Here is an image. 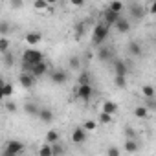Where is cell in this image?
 Listing matches in <instances>:
<instances>
[{
  "instance_id": "obj_14",
  "label": "cell",
  "mask_w": 156,
  "mask_h": 156,
  "mask_svg": "<svg viewBox=\"0 0 156 156\" xmlns=\"http://www.w3.org/2000/svg\"><path fill=\"white\" fill-rule=\"evenodd\" d=\"M141 51H143V50H141V44H140L138 41H130V42H129V53H130L132 57H140Z\"/></svg>"
},
{
  "instance_id": "obj_10",
  "label": "cell",
  "mask_w": 156,
  "mask_h": 156,
  "mask_svg": "<svg viewBox=\"0 0 156 156\" xmlns=\"http://www.w3.org/2000/svg\"><path fill=\"white\" fill-rule=\"evenodd\" d=\"M114 72H116V75H119V77H127V73H129L127 62H125L123 59H116V61H114Z\"/></svg>"
},
{
  "instance_id": "obj_1",
  "label": "cell",
  "mask_w": 156,
  "mask_h": 156,
  "mask_svg": "<svg viewBox=\"0 0 156 156\" xmlns=\"http://www.w3.org/2000/svg\"><path fill=\"white\" fill-rule=\"evenodd\" d=\"M42 59H44L42 51H39V50H35V48H28V50H24V53H22V68L28 70V68H31V66H35V64H41V62H44Z\"/></svg>"
},
{
  "instance_id": "obj_30",
  "label": "cell",
  "mask_w": 156,
  "mask_h": 156,
  "mask_svg": "<svg viewBox=\"0 0 156 156\" xmlns=\"http://www.w3.org/2000/svg\"><path fill=\"white\" fill-rule=\"evenodd\" d=\"M79 85H90V73L88 72H83L79 75Z\"/></svg>"
},
{
  "instance_id": "obj_37",
  "label": "cell",
  "mask_w": 156,
  "mask_h": 156,
  "mask_svg": "<svg viewBox=\"0 0 156 156\" xmlns=\"http://www.w3.org/2000/svg\"><path fill=\"white\" fill-rule=\"evenodd\" d=\"M147 13H151V15H156V2H151V4L147 6Z\"/></svg>"
},
{
  "instance_id": "obj_27",
  "label": "cell",
  "mask_w": 156,
  "mask_h": 156,
  "mask_svg": "<svg viewBox=\"0 0 156 156\" xmlns=\"http://www.w3.org/2000/svg\"><path fill=\"white\" fill-rule=\"evenodd\" d=\"M33 8L39 9V11H46V9H48V2H46V0H35V2H33Z\"/></svg>"
},
{
  "instance_id": "obj_26",
  "label": "cell",
  "mask_w": 156,
  "mask_h": 156,
  "mask_svg": "<svg viewBox=\"0 0 156 156\" xmlns=\"http://www.w3.org/2000/svg\"><path fill=\"white\" fill-rule=\"evenodd\" d=\"M13 92H15V88H13V85H11V83H6V85H4V90H2V94H4V98H6V99H9V98L13 96Z\"/></svg>"
},
{
  "instance_id": "obj_32",
  "label": "cell",
  "mask_w": 156,
  "mask_h": 156,
  "mask_svg": "<svg viewBox=\"0 0 156 156\" xmlns=\"http://www.w3.org/2000/svg\"><path fill=\"white\" fill-rule=\"evenodd\" d=\"M107 156H121V151L116 147V145H110L107 149Z\"/></svg>"
},
{
  "instance_id": "obj_19",
  "label": "cell",
  "mask_w": 156,
  "mask_h": 156,
  "mask_svg": "<svg viewBox=\"0 0 156 156\" xmlns=\"http://www.w3.org/2000/svg\"><path fill=\"white\" fill-rule=\"evenodd\" d=\"M24 112H26V114H30V116H39L41 108H39L35 103H26V105H24Z\"/></svg>"
},
{
  "instance_id": "obj_13",
  "label": "cell",
  "mask_w": 156,
  "mask_h": 156,
  "mask_svg": "<svg viewBox=\"0 0 156 156\" xmlns=\"http://www.w3.org/2000/svg\"><path fill=\"white\" fill-rule=\"evenodd\" d=\"M101 112H105V114H110V116H114L116 112H118V103H114V101H103V108H101Z\"/></svg>"
},
{
  "instance_id": "obj_4",
  "label": "cell",
  "mask_w": 156,
  "mask_h": 156,
  "mask_svg": "<svg viewBox=\"0 0 156 156\" xmlns=\"http://www.w3.org/2000/svg\"><path fill=\"white\" fill-rule=\"evenodd\" d=\"M50 79H51V83L53 85H64L66 81H68V72L66 70H53L51 73H50Z\"/></svg>"
},
{
  "instance_id": "obj_40",
  "label": "cell",
  "mask_w": 156,
  "mask_h": 156,
  "mask_svg": "<svg viewBox=\"0 0 156 156\" xmlns=\"http://www.w3.org/2000/svg\"><path fill=\"white\" fill-rule=\"evenodd\" d=\"M72 6H75V8H81V6H83V0H72Z\"/></svg>"
},
{
  "instance_id": "obj_25",
  "label": "cell",
  "mask_w": 156,
  "mask_h": 156,
  "mask_svg": "<svg viewBox=\"0 0 156 156\" xmlns=\"http://www.w3.org/2000/svg\"><path fill=\"white\" fill-rule=\"evenodd\" d=\"M8 50H9V41H8L6 37H0V53L6 55Z\"/></svg>"
},
{
  "instance_id": "obj_9",
  "label": "cell",
  "mask_w": 156,
  "mask_h": 156,
  "mask_svg": "<svg viewBox=\"0 0 156 156\" xmlns=\"http://www.w3.org/2000/svg\"><path fill=\"white\" fill-rule=\"evenodd\" d=\"M121 19V15H118V13H114V11H110L108 8L103 11V20H105V24L110 28V26H116L118 24V20Z\"/></svg>"
},
{
  "instance_id": "obj_41",
  "label": "cell",
  "mask_w": 156,
  "mask_h": 156,
  "mask_svg": "<svg viewBox=\"0 0 156 156\" xmlns=\"http://www.w3.org/2000/svg\"><path fill=\"white\" fill-rule=\"evenodd\" d=\"M11 8H22V2H9Z\"/></svg>"
},
{
  "instance_id": "obj_8",
  "label": "cell",
  "mask_w": 156,
  "mask_h": 156,
  "mask_svg": "<svg viewBox=\"0 0 156 156\" xmlns=\"http://www.w3.org/2000/svg\"><path fill=\"white\" fill-rule=\"evenodd\" d=\"M24 147H26V145H24V143H22V141H20V140H9V141H8V143H6V147H4V149H6V151H9V152H13V154H17V156H19V154H20V152H22V151H24Z\"/></svg>"
},
{
  "instance_id": "obj_6",
  "label": "cell",
  "mask_w": 156,
  "mask_h": 156,
  "mask_svg": "<svg viewBox=\"0 0 156 156\" xmlns=\"http://www.w3.org/2000/svg\"><path fill=\"white\" fill-rule=\"evenodd\" d=\"M87 138H88V132H87L83 127L73 129V132H72V141H73V143L81 145V143H85V141H87Z\"/></svg>"
},
{
  "instance_id": "obj_24",
  "label": "cell",
  "mask_w": 156,
  "mask_h": 156,
  "mask_svg": "<svg viewBox=\"0 0 156 156\" xmlns=\"http://www.w3.org/2000/svg\"><path fill=\"white\" fill-rule=\"evenodd\" d=\"M39 156H53V149H51V145H50V143L42 145V147L39 149Z\"/></svg>"
},
{
  "instance_id": "obj_15",
  "label": "cell",
  "mask_w": 156,
  "mask_h": 156,
  "mask_svg": "<svg viewBox=\"0 0 156 156\" xmlns=\"http://www.w3.org/2000/svg\"><path fill=\"white\" fill-rule=\"evenodd\" d=\"M114 28H116V30H118L119 33H129V30H130V22H129V20L125 19V17H121V19L118 20V24H116Z\"/></svg>"
},
{
  "instance_id": "obj_35",
  "label": "cell",
  "mask_w": 156,
  "mask_h": 156,
  "mask_svg": "<svg viewBox=\"0 0 156 156\" xmlns=\"http://www.w3.org/2000/svg\"><path fill=\"white\" fill-rule=\"evenodd\" d=\"M85 26H87L85 22H79V24L75 26V35H77V37H81V35L85 33Z\"/></svg>"
},
{
  "instance_id": "obj_16",
  "label": "cell",
  "mask_w": 156,
  "mask_h": 156,
  "mask_svg": "<svg viewBox=\"0 0 156 156\" xmlns=\"http://www.w3.org/2000/svg\"><path fill=\"white\" fill-rule=\"evenodd\" d=\"M42 41V35L39 33V31H30L28 35H26V42L28 44H39Z\"/></svg>"
},
{
  "instance_id": "obj_22",
  "label": "cell",
  "mask_w": 156,
  "mask_h": 156,
  "mask_svg": "<svg viewBox=\"0 0 156 156\" xmlns=\"http://www.w3.org/2000/svg\"><path fill=\"white\" fill-rule=\"evenodd\" d=\"M123 149H125L127 152H136V151H138V141H136V140H127L125 145H123Z\"/></svg>"
},
{
  "instance_id": "obj_43",
  "label": "cell",
  "mask_w": 156,
  "mask_h": 156,
  "mask_svg": "<svg viewBox=\"0 0 156 156\" xmlns=\"http://www.w3.org/2000/svg\"><path fill=\"white\" fill-rule=\"evenodd\" d=\"M2 156H17V154H13V152H9V151L4 149V151H2Z\"/></svg>"
},
{
  "instance_id": "obj_29",
  "label": "cell",
  "mask_w": 156,
  "mask_h": 156,
  "mask_svg": "<svg viewBox=\"0 0 156 156\" xmlns=\"http://www.w3.org/2000/svg\"><path fill=\"white\" fill-rule=\"evenodd\" d=\"M114 85H116L118 88H125V87H127V79H125V77L116 75V77H114Z\"/></svg>"
},
{
  "instance_id": "obj_33",
  "label": "cell",
  "mask_w": 156,
  "mask_h": 156,
  "mask_svg": "<svg viewBox=\"0 0 156 156\" xmlns=\"http://www.w3.org/2000/svg\"><path fill=\"white\" fill-rule=\"evenodd\" d=\"M83 129H85L87 132H92V130H96V121H92V119H88V121H85V125H83Z\"/></svg>"
},
{
  "instance_id": "obj_20",
  "label": "cell",
  "mask_w": 156,
  "mask_h": 156,
  "mask_svg": "<svg viewBox=\"0 0 156 156\" xmlns=\"http://www.w3.org/2000/svg\"><path fill=\"white\" fill-rule=\"evenodd\" d=\"M154 87H151V85H143L141 87V94H143V98H147V99H152L154 98Z\"/></svg>"
},
{
  "instance_id": "obj_23",
  "label": "cell",
  "mask_w": 156,
  "mask_h": 156,
  "mask_svg": "<svg viewBox=\"0 0 156 156\" xmlns=\"http://www.w3.org/2000/svg\"><path fill=\"white\" fill-rule=\"evenodd\" d=\"M108 9L114 11V13H118V15H121V11H123V2H119V0H118V2H110V4H108Z\"/></svg>"
},
{
  "instance_id": "obj_2",
  "label": "cell",
  "mask_w": 156,
  "mask_h": 156,
  "mask_svg": "<svg viewBox=\"0 0 156 156\" xmlns=\"http://www.w3.org/2000/svg\"><path fill=\"white\" fill-rule=\"evenodd\" d=\"M108 33H110V28L105 24V22H99L94 26L92 30V42L96 46H103V42L108 39Z\"/></svg>"
},
{
  "instance_id": "obj_12",
  "label": "cell",
  "mask_w": 156,
  "mask_h": 156,
  "mask_svg": "<svg viewBox=\"0 0 156 156\" xmlns=\"http://www.w3.org/2000/svg\"><path fill=\"white\" fill-rule=\"evenodd\" d=\"M19 83H20L22 88H33V85H35V77H33L31 73H20Z\"/></svg>"
},
{
  "instance_id": "obj_18",
  "label": "cell",
  "mask_w": 156,
  "mask_h": 156,
  "mask_svg": "<svg viewBox=\"0 0 156 156\" xmlns=\"http://www.w3.org/2000/svg\"><path fill=\"white\" fill-rule=\"evenodd\" d=\"M59 140H61V132H59V130H48V134H46V141H48L50 145L59 143Z\"/></svg>"
},
{
  "instance_id": "obj_28",
  "label": "cell",
  "mask_w": 156,
  "mask_h": 156,
  "mask_svg": "<svg viewBox=\"0 0 156 156\" xmlns=\"http://www.w3.org/2000/svg\"><path fill=\"white\" fill-rule=\"evenodd\" d=\"M68 64H70L72 70H79V68H81V61H79V57H70Z\"/></svg>"
},
{
  "instance_id": "obj_7",
  "label": "cell",
  "mask_w": 156,
  "mask_h": 156,
  "mask_svg": "<svg viewBox=\"0 0 156 156\" xmlns=\"http://www.w3.org/2000/svg\"><path fill=\"white\" fill-rule=\"evenodd\" d=\"M129 11H130V15L136 19V20H141L145 15H147V8H143L141 4H138V2H134V4H130V8H129Z\"/></svg>"
},
{
  "instance_id": "obj_3",
  "label": "cell",
  "mask_w": 156,
  "mask_h": 156,
  "mask_svg": "<svg viewBox=\"0 0 156 156\" xmlns=\"http://www.w3.org/2000/svg\"><path fill=\"white\" fill-rule=\"evenodd\" d=\"M75 96H77V99L88 103L92 99V96H94V87L92 85H79L77 90H75Z\"/></svg>"
},
{
  "instance_id": "obj_11",
  "label": "cell",
  "mask_w": 156,
  "mask_h": 156,
  "mask_svg": "<svg viewBox=\"0 0 156 156\" xmlns=\"http://www.w3.org/2000/svg\"><path fill=\"white\" fill-rule=\"evenodd\" d=\"M98 59H99V61H103V62H110V61L114 59V57H112V50H110V48H107L105 44H103V46H99V48H98Z\"/></svg>"
},
{
  "instance_id": "obj_5",
  "label": "cell",
  "mask_w": 156,
  "mask_h": 156,
  "mask_svg": "<svg viewBox=\"0 0 156 156\" xmlns=\"http://www.w3.org/2000/svg\"><path fill=\"white\" fill-rule=\"evenodd\" d=\"M24 73H31V75L35 77V79H37V77H42L44 73H48V64H46V62L35 64V66H31V68L24 70Z\"/></svg>"
},
{
  "instance_id": "obj_42",
  "label": "cell",
  "mask_w": 156,
  "mask_h": 156,
  "mask_svg": "<svg viewBox=\"0 0 156 156\" xmlns=\"http://www.w3.org/2000/svg\"><path fill=\"white\" fill-rule=\"evenodd\" d=\"M147 103H149V107H151V108H154V107H156V101H154V99H147Z\"/></svg>"
},
{
  "instance_id": "obj_34",
  "label": "cell",
  "mask_w": 156,
  "mask_h": 156,
  "mask_svg": "<svg viewBox=\"0 0 156 156\" xmlns=\"http://www.w3.org/2000/svg\"><path fill=\"white\" fill-rule=\"evenodd\" d=\"M99 121H101V123H105V125H107V123H112V116H110V114L101 112V114H99Z\"/></svg>"
},
{
  "instance_id": "obj_36",
  "label": "cell",
  "mask_w": 156,
  "mask_h": 156,
  "mask_svg": "<svg viewBox=\"0 0 156 156\" xmlns=\"http://www.w3.org/2000/svg\"><path fill=\"white\" fill-rule=\"evenodd\" d=\"M8 31H9V24H8L6 20H2V22H0V33H2V37H4Z\"/></svg>"
},
{
  "instance_id": "obj_21",
  "label": "cell",
  "mask_w": 156,
  "mask_h": 156,
  "mask_svg": "<svg viewBox=\"0 0 156 156\" xmlns=\"http://www.w3.org/2000/svg\"><path fill=\"white\" fill-rule=\"evenodd\" d=\"M147 114H149V108H147V107H141V105H140V107H136V108H134V116H136V118H140V119H145V118H147Z\"/></svg>"
},
{
  "instance_id": "obj_17",
  "label": "cell",
  "mask_w": 156,
  "mask_h": 156,
  "mask_svg": "<svg viewBox=\"0 0 156 156\" xmlns=\"http://www.w3.org/2000/svg\"><path fill=\"white\" fill-rule=\"evenodd\" d=\"M39 119L44 121V123H50V121H53V112H51L50 108H41V112H39Z\"/></svg>"
},
{
  "instance_id": "obj_31",
  "label": "cell",
  "mask_w": 156,
  "mask_h": 156,
  "mask_svg": "<svg viewBox=\"0 0 156 156\" xmlns=\"http://www.w3.org/2000/svg\"><path fill=\"white\" fill-rule=\"evenodd\" d=\"M51 149H53V156H62V154H64V149H62L61 143H53Z\"/></svg>"
},
{
  "instance_id": "obj_38",
  "label": "cell",
  "mask_w": 156,
  "mask_h": 156,
  "mask_svg": "<svg viewBox=\"0 0 156 156\" xmlns=\"http://www.w3.org/2000/svg\"><path fill=\"white\" fill-rule=\"evenodd\" d=\"M6 108H8L9 112H17V105H15V103H11V101H8V103H6Z\"/></svg>"
},
{
  "instance_id": "obj_39",
  "label": "cell",
  "mask_w": 156,
  "mask_h": 156,
  "mask_svg": "<svg viewBox=\"0 0 156 156\" xmlns=\"http://www.w3.org/2000/svg\"><path fill=\"white\" fill-rule=\"evenodd\" d=\"M4 57H6V61H4V62H6V64H8V66H11V64H13V57H11V55H9V53H6V55H4Z\"/></svg>"
}]
</instances>
